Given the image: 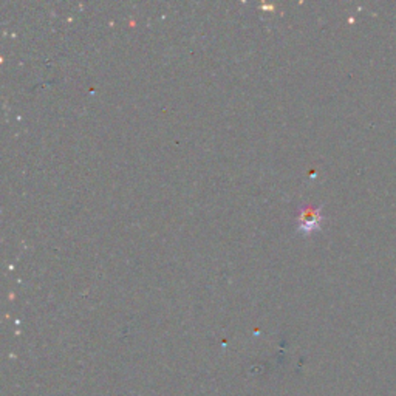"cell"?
<instances>
[{"label":"cell","mask_w":396,"mask_h":396,"mask_svg":"<svg viewBox=\"0 0 396 396\" xmlns=\"http://www.w3.org/2000/svg\"><path fill=\"white\" fill-rule=\"evenodd\" d=\"M320 220H322L320 210L314 209L313 206H308L305 209H302V212L299 215V229L303 232H311L313 229L319 228Z\"/></svg>","instance_id":"obj_1"}]
</instances>
